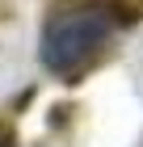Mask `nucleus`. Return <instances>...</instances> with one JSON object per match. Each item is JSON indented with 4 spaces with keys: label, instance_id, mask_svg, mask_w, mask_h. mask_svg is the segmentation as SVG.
<instances>
[{
    "label": "nucleus",
    "instance_id": "obj_1",
    "mask_svg": "<svg viewBox=\"0 0 143 147\" xmlns=\"http://www.w3.org/2000/svg\"><path fill=\"white\" fill-rule=\"evenodd\" d=\"M110 30H114V17L101 4H84V9H67L59 17H51L46 30H42V63H46V71L76 76L105 46Z\"/></svg>",
    "mask_w": 143,
    "mask_h": 147
}]
</instances>
